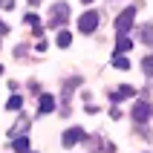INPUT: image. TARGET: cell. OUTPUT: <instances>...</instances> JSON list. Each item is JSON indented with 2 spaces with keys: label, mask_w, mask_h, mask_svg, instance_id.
Returning a JSON list of instances; mask_svg holds the SVG:
<instances>
[{
  "label": "cell",
  "mask_w": 153,
  "mask_h": 153,
  "mask_svg": "<svg viewBox=\"0 0 153 153\" xmlns=\"http://www.w3.org/2000/svg\"><path fill=\"white\" fill-rule=\"evenodd\" d=\"M67 20H69V3H55V6L49 9L46 26H49V29H58V26H64Z\"/></svg>",
  "instance_id": "1"
},
{
  "label": "cell",
  "mask_w": 153,
  "mask_h": 153,
  "mask_svg": "<svg viewBox=\"0 0 153 153\" xmlns=\"http://www.w3.org/2000/svg\"><path fill=\"white\" fill-rule=\"evenodd\" d=\"M133 17H136V6H127L119 17H116V32H119V35H124L130 26H133Z\"/></svg>",
  "instance_id": "2"
},
{
  "label": "cell",
  "mask_w": 153,
  "mask_h": 153,
  "mask_svg": "<svg viewBox=\"0 0 153 153\" xmlns=\"http://www.w3.org/2000/svg\"><path fill=\"white\" fill-rule=\"evenodd\" d=\"M78 29L84 35H93L95 29H98V12H84L81 20H78Z\"/></svg>",
  "instance_id": "3"
},
{
  "label": "cell",
  "mask_w": 153,
  "mask_h": 153,
  "mask_svg": "<svg viewBox=\"0 0 153 153\" xmlns=\"http://www.w3.org/2000/svg\"><path fill=\"white\" fill-rule=\"evenodd\" d=\"M84 130L81 127H69L67 133H64V139H61V142H64V147H72V145H78V142H84Z\"/></svg>",
  "instance_id": "4"
},
{
  "label": "cell",
  "mask_w": 153,
  "mask_h": 153,
  "mask_svg": "<svg viewBox=\"0 0 153 153\" xmlns=\"http://www.w3.org/2000/svg\"><path fill=\"white\" fill-rule=\"evenodd\" d=\"M133 95H136V87H130V84H121L119 90H113V93H110V98H113L116 104H119L121 98H133Z\"/></svg>",
  "instance_id": "5"
},
{
  "label": "cell",
  "mask_w": 153,
  "mask_h": 153,
  "mask_svg": "<svg viewBox=\"0 0 153 153\" xmlns=\"http://www.w3.org/2000/svg\"><path fill=\"white\" fill-rule=\"evenodd\" d=\"M150 110H153V107L147 101H139L136 107H133V119H136V121H147V119H150Z\"/></svg>",
  "instance_id": "6"
},
{
  "label": "cell",
  "mask_w": 153,
  "mask_h": 153,
  "mask_svg": "<svg viewBox=\"0 0 153 153\" xmlns=\"http://www.w3.org/2000/svg\"><path fill=\"white\" fill-rule=\"evenodd\" d=\"M38 107H41V113L46 116V113H52V110H55V98H52L49 93H46V95H41V101H38Z\"/></svg>",
  "instance_id": "7"
},
{
  "label": "cell",
  "mask_w": 153,
  "mask_h": 153,
  "mask_svg": "<svg viewBox=\"0 0 153 153\" xmlns=\"http://www.w3.org/2000/svg\"><path fill=\"white\" fill-rule=\"evenodd\" d=\"M139 41H142V43H153V23L139 26Z\"/></svg>",
  "instance_id": "8"
},
{
  "label": "cell",
  "mask_w": 153,
  "mask_h": 153,
  "mask_svg": "<svg viewBox=\"0 0 153 153\" xmlns=\"http://www.w3.org/2000/svg\"><path fill=\"white\" fill-rule=\"evenodd\" d=\"M130 46H133V41L130 38H124V35H119V41H116V52H130Z\"/></svg>",
  "instance_id": "9"
},
{
  "label": "cell",
  "mask_w": 153,
  "mask_h": 153,
  "mask_svg": "<svg viewBox=\"0 0 153 153\" xmlns=\"http://www.w3.org/2000/svg\"><path fill=\"white\" fill-rule=\"evenodd\" d=\"M26 23L35 29V35H41V20H38V15H35V12H29V15H26Z\"/></svg>",
  "instance_id": "10"
},
{
  "label": "cell",
  "mask_w": 153,
  "mask_h": 153,
  "mask_svg": "<svg viewBox=\"0 0 153 153\" xmlns=\"http://www.w3.org/2000/svg\"><path fill=\"white\" fill-rule=\"evenodd\" d=\"M6 107H9V110H12V113H17V110H20V107H23V98H20V95H12Z\"/></svg>",
  "instance_id": "11"
},
{
  "label": "cell",
  "mask_w": 153,
  "mask_h": 153,
  "mask_svg": "<svg viewBox=\"0 0 153 153\" xmlns=\"http://www.w3.org/2000/svg\"><path fill=\"white\" fill-rule=\"evenodd\" d=\"M113 67L116 69H130V61L124 58V55H116V58H113Z\"/></svg>",
  "instance_id": "12"
},
{
  "label": "cell",
  "mask_w": 153,
  "mask_h": 153,
  "mask_svg": "<svg viewBox=\"0 0 153 153\" xmlns=\"http://www.w3.org/2000/svg\"><path fill=\"white\" fill-rule=\"evenodd\" d=\"M69 43H72V35H69V32H58V46H61V49H67Z\"/></svg>",
  "instance_id": "13"
},
{
  "label": "cell",
  "mask_w": 153,
  "mask_h": 153,
  "mask_svg": "<svg viewBox=\"0 0 153 153\" xmlns=\"http://www.w3.org/2000/svg\"><path fill=\"white\" fill-rule=\"evenodd\" d=\"M15 150H17V153H26V150H29V139H26V136H23V139L17 136V139H15Z\"/></svg>",
  "instance_id": "14"
},
{
  "label": "cell",
  "mask_w": 153,
  "mask_h": 153,
  "mask_svg": "<svg viewBox=\"0 0 153 153\" xmlns=\"http://www.w3.org/2000/svg\"><path fill=\"white\" fill-rule=\"evenodd\" d=\"M26 127H29V121H26V119H23V121H17L15 127L9 130V136H15V139H17V136H20V130H26Z\"/></svg>",
  "instance_id": "15"
},
{
  "label": "cell",
  "mask_w": 153,
  "mask_h": 153,
  "mask_svg": "<svg viewBox=\"0 0 153 153\" xmlns=\"http://www.w3.org/2000/svg\"><path fill=\"white\" fill-rule=\"evenodd\" d=\"M142 69H145V75H150V78H153V55H147V58L142 61Z\"/></svg>",
  "instance_id": "16"
},
{
  "label": "cell",
  "mask_w": 153,
  "mask_h": 153,
  "mask_svg": "<svg viewBox=\"0 0 153 153\" xmlns=\"http://www.w3.org/2000/svg\"><path fill=\"white\" fill-rule=\"evenodd\" d=\"M9 29H6V23H3V20H0V35H6Z\"/></svg>",
  "instance_id": "17"
},
{
  "label": "cell",
  "mask_w": 153,
  "mask_h": 153,
  "mask_svg": "<svg viewBox=\"0 0 153 153\" xmlns=\"http://www.w3.org/2000/svg\"><path fill=\"white\" fill-rule=\"evenodd\" d=\"M29 3H32V6H38V3H41V0H29Z\"/></svg>",
  "instance_id": "18"
},
{
  "label": "cell",
  "mask_w": 153,
  "mask_h": 153,
  "mask_svg": "<svg viewBox=\"0 0 153 153\" xmlns=\"http://www.w3.org/2000/svg\"><path fill=\"white\" fill-rule=\"evenodd\" d=\"M0 75H3V67H0Z\"/></svg>",
  "instance_id": "19"
},
{
  "label": "cell",
  "mask_w": 153,
  "mask_h": 153,
  "mask_svg": "<svg viewBox=\"0 0 153 153\" xmlns=\"http://www.w3.org/2000/svg\"><path fill=\"white\" fill-rule=\"evenodd\" d=\"M84 3H93V0H84Z\"/></svg>",
  "instance_id": "20"
}]
</instances>
